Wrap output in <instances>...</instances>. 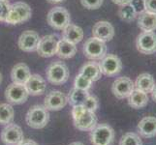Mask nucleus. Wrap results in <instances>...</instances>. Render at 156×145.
<instances>
[{"instance_id": "obj_1", "label": "nucleus", "mask_w": 156, "mask_h": 145, "mask_svg": "<svg viewBox=\"0 0 156 145\" xmlns=\"http://www.w3.org/2000/svg\"><path fill=\"white\" fill-rule=\"evenodd\" d=\"M72 116L75 127L80 131L88 132L97 125V117L95 112L87 110L83 105L73 106Z\"/></svg>"}, {"instance_id": "obj_2", "label": "nucleus", "mask_w": 156, "mask_h": 145, "mask_svg": "<svg viewBox=\"0 0 156 145\" xmlns=\"http://www.w3.org/2000/svg\"><path fill=\"white\" fill-rule=\"evenodd\" d=\"M25 121L30 128L43 129L47 126L50 121V113L44 105H36L30 107L25 116Z\"/></svg>"}, {"instance_id": "obj_3", "label": "nucleus", "mask_w": 156, "mask_h": 145, "mask_svg": "<svg viewBox=\"0 0 156 145\" xmlns=\"http://www.w3.org/2000/svg\"><path fill=\"white\" fill-rule=\"evenodd\" d=\"M115 131L109 124H97L90 131V141L93 145H112Z\"/></svg>"}, {"instance_id": "obj_4", "label": "nucleus", "mask_w": 156, "mask_h": 145, "mask_svg": "<svg viewBox=\"0 0 156 145\" xmlns=\"http://www.w3.org/2000/svg\"><path fill=\"white\" fill-rule=\"evenodd\" d=\"M31 8L24 2H16L10 6L6 22L10 24H18L28 20L31 17Z\"/></svg>"}, {"instance_id": "obj_5", "label": "nucleus", "mask_w": 156, "mask_h": 145, "mask_svg": "<svg viewBox=\"0 0 156 145\" xmlns=\"http://www.w3.org/2000/svg\"><path fill=\"white\" fill-rule=\"evenodd\" d=\"M47 78L55 85L65 83L69 78V71L67 66L61 61H55L47 69Z\"/></svg>"}, {"instance_id": "obj_6", "label": "nucleus", "mask_w": 156, "mask_h": 145, "mask_svg": "<svg viewBox=\"0 0 156 145\" xmlns=\"http://www.w3.org/2000/svg\"><path fill=\"white\" fill-rule=\"evenodd\" d=\"M83 53L85 57L91 60H101L107 54V46L105 42L92 37L85 41L83 45Z\"/></svg>"}, {"instance_id": "obj_7", "label": "nucleus", "mask_w": 156, "mask_h": 145, "mask_svg": "<svg viewBox=\"0 0 156 145\" xmlns=\"http://www.w3.org/2000/svg\"><path fill=\"white\" fill-rule=\"evenodd\" d=\"M47 20L52 28L56 30H63L70 24L71 18L70 14L65 8L55 7L52 8L47 16Z\"/></svg>"}, {"instance_id": "obj_8", "label": "nucleus", "mask_w": 156, "mask_h": 145, "mask_svg": "<svg viewBox=\"0 0 156 145\" xmlns=\"http://www.w3.org/2000/svg\"><path fill=\"white\" fill-rule=\"evenodd\" d=\"M136 47L143 54H153L156 52V33L153 31H143L137 37Z\"/></svg>"}, {"instance_id": "obj_9", "label": "nucleus", "mask_w": 156, "mask_h": 145, "mask_svg": "<svg viewBox=\"0 0 156 145\" xmlns=\"http://www.w3.org/2000/svg\"><path fill=\"white\" fill-rule=\"evenodd\" d=\"M28 91L24 84L12 83L5 90V97L10 104L20 105L25 103L28 99Z\"/></svg>"}, {"instance_id": "obj_10", "label": "nucleus", "mask_w": 156, "mask_h": 145, "mask_svg": "<svg viewBox=\"0 0 156 145\" xmlns=\"http://www.w3.org/2000/svg\"><path fill=\"white\" fill-rule=\"evenodd\" d=\"M101 73L107 77H115L121 72L122 62L119 57L115 54H106L99 62Z\"/></svg>"}, {"instance_id": "obj_11", "label": "nucleus", "mask_w": 156, "mask_h": 145, "mask_svg": "<svg viewBox=\"0 0 156 145\" xmlns=\"http://www.w3.org/2000/svg\"><path fill=\"white\" fill-rule=\"evenodd\" d=\"M23 139L24 136L21 128L13 123L6 125L1 133V140L5 145H20Z\"/></svg>"}, {"instance_id": "obj_12", "label": "nucleus", "mask_w": 156, "mask_h": 145, "mask_svg": "<svg viewBox=\"0 0 156 145\" xmlns=\"http://www.w3.org/2000/svg\"><path fill=\"white\" fill-rule=\"evenodd\" d=\"M135 89V83L127 77H121L116 78L112 85V92L117 99L128 98Z\"/></svg>"}, {"instance_id": "obj_13", "label": "nucleus", "mask_w": 156, "mask_h": 145, "mask_svg": "<svg viewBox=\"0 0 156 145\" xmlns=\"http://www.w3.org/2000/svg\"><path fill=\"white\" fill-rule=\"evenodd\" d=\"M58 39L55 35H47L40 39L37 52L42 57H51L56 54Z\"/></svg>"}, {"instance_id": "obj_14", "label": "nucleus", "mask_w": 156, "mask_h": 145, "mask_svg": "<svg viewBox=\"0 0 156 145\" xmlns=\"http://www.w3.org/2000/svg\"><path fill=\"white\" fill-rule=\"evenodd\" d=\"M68 103L67 96L60 91H51L46 96L44 101V106L48 110L57 111L62 109Z\"/></svg>"}, {"instance_id": "obj_15", "label": "nucleus", "mask_w": 156, "mask_h": 145, "mask_svg": "<svg viewBox=\"0 0 156 145\" xmlns=\"http://www.w3.org/2000/svg\"><path fill=\"white\" fill-rule=\"evenodd\" d=\"M40 41L39 35L35 31L26 30L19 38V47L21 50L30 52L37 50Z\"/></svg>"}, {"instance_id": "obj_16", "label": "nucleus", "mask_w": 156, "mask_h": 145, "mask_svg": "<svg viewBox=\"0 0 156 145\" xmlns=\"http://www.w3.org/2000/svg\"><path fill=\"white\" fill-rule=\"evenodd\" d=\"M92 35L103 42L111 41L115 36V28L108 21H98L92 28Z\"/></svg>"}, {"instance_id": "obj_17", "label": "nucleus", "mask_w": 156, "mask_h": 145, "mask_svg": "<svg viewBox=\"0 0 156 145\" xmlns=\"http://www.w3.org/2000/svg\"><path fill=\"white\" fill-rule=\"evenodd\" d=\"M28 94L32 96H40L45 93L46 90V81L40 74H31L28 80L24 84Z\"/></svg>"}, {"instance_id": "obj_18", "label": "nucleus", "mask_w": 156, "mask_h": 145, "mask_svg": "<svg viewBox=\"0 0 156 145\" xmlns=\"http://www.w3.org/2000/svg\"><path fill=\"white\" fill-rule=\"evenodd\" d=\"M138 132L144 138L156 136V118L152 116L143 118L138 124Z\"/></svg>"}, {"instance_id": "obj_19", "label": "nucleus", "mask_w": 156, "mask_h": 145, "mask_svg": "<svg viewBox=\"0 0 156 145\" xmlns=\"http://www.w3.org/2000/svg\"><path fill=\"white\" fill-rule=\"evenodd\" d=\"M30 70L28 66L24 63H19L12 69L11 72V78L14 83L25 84L30 78Z\"/></svg>"}, {"instance_id": "obj_20", "label": "nucleus", "mask_w": 156, "mask_h": 145, "mask_svg": "<svg viewBox=\"0 0 156 145\" xmlns=\"http://www.w3.org/2000/svg\"><path fill=\"white\" fill-rule=\"evenodd\" d=\"M62 36L64 40L76 45L83 39V31L80 26L70 23L63 29Z\"/></svg>"}, {"instance_id": "obj_21", "label": "nucleus", "mask_w": 156, "mask_h": 145, "mask_svg": "<svg viewBox=\"0 0 156 145\" xmlns=\"http://www.w3.org/2000/svg\"><path fill=\"white\" fill-rule=\"evenodd\" d=\"M138 26L143 31H154L156 29V15L147 11L139 14Z\"/></svg>"}, {"instance_id": "obj_22", "label": "nucleus", "mask_w": 156, "mask_h": 145, "mask_svg": "<svg viewBox=\"0 0 156 145\" xmlns=\"http://www.w3.org/2000/svg\"><path fill=\"white\" fill-rule=\"evenodd\" d=\"M148 103V96L147 93L144 92L142 90L134 89L133 92L128 97V104L133 109H143Z\"/></svg>"}, {"instance_id": "obj_23", "label": "nucleus", "mask_w": 156, "mask_h": 145, "mask_svg": "<svg viewBox=\"0 0 156 145\" xmlns=\"http://www.w3.org/2000/svg\"><path fill=\"white\" fill-rule=\"evenodd\" d=\"M77 52V47L75 44H72L64 39H61L58 41L57 44V50L56 54L58 57L62 59H69L72 58Z\"/></svg>"}, {"instance_id": "obj_24", "label": "nucleus", "mask_w": 156, "mask_h": 145, "mask_svg": "<svg viewBox=\"0 0 156 145\" xmlns=\"http://www.w3.org/2000/svg\"><path fill=\"white\" fill-rule=\"evenodd\" d=\"M80 74H82L83 76L87 77L89 78L91 81H97L98 79L101 78V69L99 66V63L97 62H88L82 67L80 71Z\"/></svg>"}, {"instance_id": "obj_25", "label": "nucleus", "mask_w": 156, "mask_h": 145, "mask_svg": "<svg viewBox=\"0 0 156 145\" xmlns=\"http://www.w3.org/2000/svg\"><path fill=\"white\" fill-rule=\"evenodd\" d=\"M154 84H155V81L151 74L147 73H144V74H141L137 78L135 81V88L142 90L144 92L148 94L151 92Z\"/></svg>"}, {"instance_id": "obj_26", "label": "nucleus", "mask_w": 156, "mask_h": 145, "mask_svg": "<svg viewBox=\"0 0 156 145\" xmlns=\"http://www.w3.org/2000/svg\"><path fill=\"white\" fill-rule=\"evenodd\" d=\"M88 92L85 90H80L78 88H73L70 91L68 98V103L71 105L72 106H76V105H83L84 103L85 99L87 98Z\"/></svg>"}, {"instance_id": "obj_27", "label": "nucleus", "mask_w": 156, "mask_h": 145, "mask_svg": "<svg viewBox=\"0 0 156 145\" xmlns=\"http://www.w3.org/2000/svg\"><path fill=\"white\" fill-rule=\"evenodd\" d=\"M14 120V109L9 104H0V125L11 124Z\"/></svg>"}, {"instance_id": "obj_28", "label": "nucleus", "mask_w": 156, "mask_h": 145, "mask_svg": "<svg viewBox=\"0 0 156 145\" xmlns=\"http://www.w3.org/2000/svg\"><path fill=\"white\" fill-rule=\"evenodd\" d=\"M118 16L122 20L126 21V22H131L132 20L136 19L138 14L136 13V11L132 5L128 3L120 6L119 10H118Z\"/></svg>"}, {"instance_id": "obj_29", "label": "nucleus", "mask_w": 156, "mask_h": 145, "mask_svg": "<svg viewBox=\"0 0 156 145\" xmlns=\"http://www.w3.org/2000/svg\"><path fill=\"white\" fill-rule=\"evenodd\" d=\"M119 145H143L142 139L139 135L135 133H127L124 136H122Z\"/></svg>"}, {"instance_id": "obj_30", "label": "nucleus", "mask_w": 156, "mask_h": 145, "mask_svg": "<svg viewBox=\"0 0 156 145\" xmlns=\"http://www.w3.org/2000/svg\"><path fill=\"white\" fill-rule=\"evenodd\" d=\"M91 84H92V81L87 78V77L83 76L82 74H79L78 76L75 78V88H78L80 90H85V91H88V89H90L91 87Z\"/></svg>"}, {"instance_id": "obj_31", "label": "nucleus", "mask_w": 156, "mask_h": 145, "mask_svg": "<svg viewBox=\"0 0 156 145\" xmlns=\"http://www.w3.org/2000/svg\"><path fill=\"white\" fill-rule=\"evenodd\" d=\"M98 105H99L98 99L95 96H91V95L87 96V98L85 99L84 103L83 104V106L85 109L93 112H95V110L98 109Z\"/></svg>"}, {"instance_id": "obj_32", "label": "nucleus", "mask_w": 156, "mask_h": 145, "mask_svg": "<svg viewBox=\"0 0 156 145\" xmlns=\"http://www.w3.org/2000/svg\"><path fill=\"white\" fill-rule=\"evenodd\" d=\"M82 5L87 9L89 10H95L98 9L103 4V0H80Z\"/></svg>"}, {"instance_id": "obj_33", "label": "nucleus", "mask_w": 156, "mask_h": 145, "mask_svg": "<svg viewBox=\"0 0 156 145\" xmlns=\"http://www.w3.org/2000/svg\"><path fill=\"white\" fill-rule=\"evenodd\" d=\"M9 2L7 0H0V21H5L10 10Z\"/></svg>"}, {"instance_id": "obj_34", "label": "nucleus", "mask_w": 156, "mask_h": 145, "mask_svg": "<svg viewBox=\"0 0 156 145\" xmlns=\"http://www.w3.org/2000/svg\"><path fill=\"white\" fill-rule=\"evenodd\" d=\"M130 4L135 9L136 13L139 15L146 11V5H144V0H131Z\"/></svg>"}, {"instance_id": "obj_35", "label": "nucleus", "mask_w": 156, "mask_h": 145, "mask_svg": "<svg viewBox=\"0 0 156 145\" xmlns=\"http://www.w3.org/2000/svg\"><path fill=\"white\" fill-rule=\"evenodd\" d=\"M146 11L156 15V0H144Z\"/></svg>"}, {"instance_id": "obj_36", "label": "nucleus", "mask_w": 156, "mask_h": 145, "mask_svg": "<svg viewBox=\"0 0 156 145\" xmlns=\"http://www.w3.org/2000/svg\"><path fill=\"white\" fill-rule=\"evenodd\" d=\"M112 2L116 5H119V6H122V5H125L131 2V0H112Z\"/></svg>"}, {"instance_id": "obj_37", "label": "nucleus", "mask_w": 156, "mask_h": 145, "mask_svg": "<svg viewBox=\"0 0 156 145\" xmlns=\"http://www.w3.org/2000/svg\"><path fill=\"white\" fill-rule=\"evenodd\" d=\"M20 145H39V144L35 142L34 140H31V139H23V141Z\"/></svg>"}, {"instance_id": "obj_38", "label": "nucleus", "mask_w": 156, "mask_h": 145, "mask_svg": "<svg viewBox=\"0 0 156 145\" xmlns=\"http://www.w3.org/2000/svg\"><path fill=\"white\" fill-rule=\"evenodd\" d=\"M151 96H152V99L156 102V83L154 84V86H153V88H152V90H151Z\"/></svg>"}, {"instance_id": "obj_39", "label": "nucleus", "mask_w": 156, "mask_h": 145, "mask_svg": "<svg viewBox=\"0 0 156 145\" xmlns=\"http://www.w3.org/2000/svg\"><path fill=\"white\" fill-rule=\"evenodd\" d=\"M47 1L50 2V3H59V2L64 1V0H47Z\"/></svg>"}, {"instance_id": "obj_40", "label": "nucleus", "mask_w": 156, "mask_h": 145, "mask_svg": "<svg viewBox=\"0 0 156 145\" xmlns=\"http://www.w3.org/2000/svg\"><path fill=\"white\" fill-rule=\"evenodd\" d=\"M70 145H84V144L82 143V142H80V141H77V142H73V143H71Z\"/></svg>"}, {"instance_id": "obj_41", "label": "nucleus", "mask_w": 156, "mask_h": 145, "mask_svg": "<svg viewBox=\"0 0 156 145\" xmlns=\"http://www.w3.org/2000/svg\"><path fill=\"white\" fill-rule=\"evenodd\" d=\"M2 82V76H1V74H0V84H1Z\"/></svg>"}]
</instances>
